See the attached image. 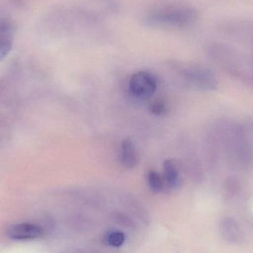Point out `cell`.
Wrapping results in <instances>:
<instances>
[{"label":"cell","mask_w":253,"mask_h":253,"mask_svg":"<svg viewBox=\"0 0 253 253\" xmlns=\"http://www.w3.org/2000/svg\"><path fill=\"white\" fill-rule=\"evenodd\" d=\"M197 13L194 9L187 6L168 5L152 10L145 22L152 26L168 29L186 28L196 21Z\"/></svg>","instance_id":"1"},{"label":"cell","mask_w":253,"mask_h":253,"mask_svg":"<svg viewBox=\"0 0 253 253\" xmlns=\"http://www.w3.org/2000/svg\"><path fill=\"white\" fill-rule=\"evenodd\" d=\"M129 88L132 96L137 99H148L156 91V79L147 71H139L131 77Z\"/></svg>","instance_id":"2"},{"label":"cell","mask_w":253,"mask_h":253,"mask_svg":"<svg viewBox=\"0 0 253 253\" xmlns=\"http://www.w3.org/2000/svg\"><path fill=\"white\" fill-rule=\"evenodd\" d=\"M43 235L42 227L31 223L15 224L7 230L9 238L16 241L33 240L42 237Z\"/></svg>","instance_id":"3"},{"label":"cell","mask_w":253,"mask_h":253,"mask_svg":"<svg viewBox=\"0 0 253 253\" xmlns=\"http://www.w3.org/2000/svg\"><path fill=\"white\" fill-rule=\"evenodd\" d=\"M186 76L196 84L207 88H212L215 85V79L212 74L205 68L198 67H189L184 69Z\"/></svg>","instance_id":"4"},{"label":"cell","mask_w":253,"mask_h":253,"mask_svg":"<svg viewBox=\"0 0 253 253\" xmlns=\"http://www.w3.org/2000/svg\"><path fill=\"white\" fill-rule=\"evenodd\" d=\"M13 28L8 20L0 19V61L4 59L11 49Z\"/></svg>","instance_id":"5"},{"label":"cell","mask_w":253,"mask_h":253,"mask_svg":"<svg viewBox=\"0 0 253 253\" xmlns=\"http://www.w3.org/2000/svg\"><path fill=\"white\" fill-rule=\"evenodd\" d=\"M120 158L123 166L128 169L135 168L138 164V154L133 143L129 139H124L120 149Z\"/></svg>","instance_id":"6"},{"label":"cell","mask_w":253,"mask_h":253,"mask_svg":"<svg viewBox=\"0 0 253 253\" xmlns=\"http://www.w3.org/2000/svg\"><path fill=\"white\" fill-rule=\"evenodd\" d=\"M163 167L164 175H165L167 184L171 188H177L178 186H180L181 180H180L179 172L176 167L171 160L165 161Z\"/></svg>","instance_id":"7"},{"label":"cell","mask_w":253,"mask_h":253,"mask_svg":"<svg viewBox=\"0 0 253 253\" xmlns=\"http://www.w3.org/2000/svg\"><path fill=\"white\" fill-rule=\"evenodd\" d=\"M126 236L120 231H112L107 233L104 238V242L112 248H120L124 244Z\"/></svg>","instance_id":"8"},{"label":"cell","mask_w":253,"mask_h":253,"mask_svg":"<svg viewBox=\"0 0 253 253\" xmlns=\"http://www.w3.org/2000/svg\"><path fill=\"white\" fill-rule=\"evenodd\" d=\"M147 184L150 190L153 193H158L163 190V181L162 177L153 169L149 171L147 173Z\"/></svg>","instance_id":"9"},{"label":"cell","mask_w":253,"mask_h":253,"mask_svg":"<svg viewBox=\"0 0 253 253\" xmlns=\"http://www.w3.org/2000/svg\"><path fill=\"white\" fill-rule=\"evenodd\" d=\"M222 229L221 231L224 233V239L228 240L229 242H236L238 241L239 231H238L237 226L235 225L233 221H225L222 223Z\"/></svg>","instance_id":"10"},{"label":"cell","mask_w":253,"mask_h":253,"mask_svg":"<svg viewBox=\"0 0 253 253\" xmlns=\"http://www.w3.org/2000/svg\"><path fill=\"white\" fill-rule=\"evenodd\" d=\"M150 112L154 115H162L165 114V111H166V107H165V104L162 102H153L150 106Z\"/></svg>","instance_id":"11"}]
</instances>
